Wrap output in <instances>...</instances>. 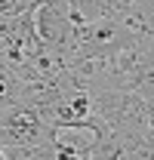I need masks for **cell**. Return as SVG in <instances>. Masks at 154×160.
<instances>
[{
  "instance_id": "1",
  "label": "cell",
  "mask_w": 154,
  "mask_h": 160,
  "mask_svg": "<svg viewBox=\"0 0 154 160\" xmlns=\"http://www.w3.org/2000/svg\"><path fill=\"white\" fill-rule=\"evenodd\" d=\"M53 142V123L40 117L31 102H13L0 108V145H46Z\"/></svg>"
},
{
  "instance_id": "2",
  "label": "cell",
  "mask_w": 154,
  "mask_h": 160,
  "mask_svg": "<svg viewBox=\"0 0 154 160\" xmlns=\"http://www.w3.org/2000/svg\"><path fill=\"white\" fill-rule=\"evenodd\" d=\"M31 19H34V34L43 46H68L74 28L68 19V6H56V0H37Z\"/></svg>"
},
{
  "instance_id": "3",
  "label": "cell",
  "mask_w": 154,
  "mask_h": 160,
  "mask_svg": "<svg viewBox=\"0 0 154 160\" xmlns=\"http://www.w3.org/2000/svg\"><path fill=\"white\" fill-rule=\"evenodd\" d=\"M22 99V74L0 59V108Z\"/></svg>"
},
{
  "instance_id": "4",
  "label": "cell",
  "mask_w": 154,
  "mask_h": 160,
  "mask_svg": "<svg viewBox=\"0 0 154 160\" xmlns=\"http://www.w3.org/2000/svg\"><path fill=\"white\" fill-rule=\"evenodd\" d=\"M130 89L139 92L142 99H154V49H148V56L145 62L139 65V71H136L133 83H130Z\"/></svg>"
},
{
  "instance_id": "5",
  "label": "cell",
  "mask_w": 154,
  "mask_h": 160,
  "mask_svg": "<svg viewBox=\"0 0 154 160\" xmlns=\"http://www.w3.org/2000/svg\"><path fill=\"white\" fill-rule=\"evenodd\" d=\"M90 154H93V160H126V148H123V139L111 129L99 139V145Z\"/></svg>"
},
{
  "instance_id": "6",
  "label": "cell",
  "mask_w": 154,
  "mask_h": 160,
  "mask_svg": "<svg viewBox=\"0 0 154 160\" xmlns=\"http://www.w3.org/2000/svg\"><path fill=\"white\" fill-rule=\"evenodd\" d=\"M6 160H56V148H53V142H46V145H9Z\"/></svg>"
},
{
  "instance_id": "7",
  "label": "cell",
  "mask_w": 154,
  "mask_h": 160,
  "mask_svg": "<svg viewBox=\"0 0 154 160\" xmlns=\"http://www.w3.org/2000/svg\"><path fill=\"white\" fill-rule=\"evenodd\" d=\"M53 148H56V160H77L80 157L74 148H68V145H53Z\"/></svg>"
},
{
  "instance_id": "8",
  "label": "cell",
  "mask_w": 154,
  "mask_h": 160,
  "mask_svg": "<svg viewBox=\"0 0 154 160\" xmlns=\"http://www.w3.org/2000/svg\"><path fill=\"white\" fill-rule=\"evenodd\" d=\"M77 160H93V154H80V157H77Z\"/></svg>"
}]
</instances>
